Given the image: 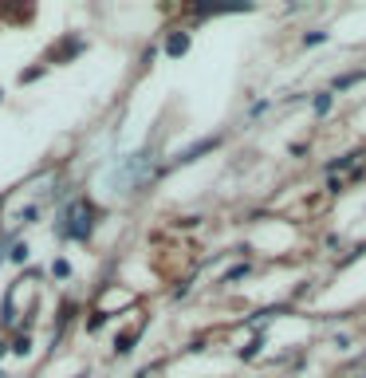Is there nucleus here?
<instances>
[{"label": "nucleus", "instance_id": "nucleus-8", "mask_svg": "<svg viewBox=\"0 0 366 378\" xmlns=\"http://www.w3.org/2000/svg\"><path fill=\"white\" fill-rule=\"evenodd\" d=\"M315 110H319V114H327V110H331V91H323V95H315Z\"/></svg>", "mask_w": 366, "mask_h": 378}, {"label": "nucleus", "instance_id": "nucleus-9", "mask_svg": "<svg viewBox=\"0 0 366 378\" xmlns=\"http://www.w3.org/2000/svg\"><path fill=\"white\" fill-rule=\"evenodd\" d=\"M8 257H12L16 264H24V260H28V244H12V252H8Z\"/></svg>", "mask_w": 366, "mask_h": 378}, {"label": "nucleus", "instance_id": "nucleus-7", "mask_svg": "<svg viewBox=\"0 0 366 378\" xmlns=\"http://www.w3.org/2000/svg\"><path fill=\"white\" fill-rule=\"evenodd\" d=\"M260 347H264V335H260V339H252V343H248V347H244V351H241V359H256V351H260Z\"/></svg>", "mask_w": 366, "mask_h": 378}, {"label": "nucleus", "instance_id": "nucleus-13", "mask_svg": "<svg viewBox=\"0 0 366 378\" xmlns=\"http://www.w3.org/2000/svg\"><path fill=\"white\" fill-rule=\"evenodd\" d=\"M16 354H28L32 351V339H28V335H20V339H16V347H12Z\"/></svg>", "mask_w": 366, "mask_h": 378}, {"label": "nucleus", "instance_id": "nucleus-6", "mask_svg": "<svg viewBox=\"0 0 366 378\" xmlns=\"http://www.w3.org/2000/svg\"><path fill=\"white\" fill-rule=\"evenodd\" d=\"M354 158H358V154H342V158H335L327 166V173H339V170H347V166H354Z\"/></svg>", "mask_w": 366, "mask_h": 378}, {"label": "nucleus", "instance_id": "nucleus-3", "mask_svg": "<svg viewBox=\"0 0 366 378\" xmlns=\"http://www.w3.org/2000/svg\"><path fill=\"white\" fill-rule=\"evenodd\" d=\"M197 16H225V12H248V4H197Z\"/></svg>", "mask_w": 366, "mask_h": 378}, {"label": "nucleus", "instance_id": "nucleus-14", "mask_svg": "<svg viewBox=\"0 0 366 378\" xmlns=\"http://www.w3.org/2000/svg\"><path fill=\"white\" fill-rule=\"evenodd\" d=\"M354 79H358V75H354V71H347V75H339V79H335V87H351Z\"/></svg>", "mask_w": 366, "mask_h": 378}, {"label": "nucleus", "instance_id": "nucleus-1", "mask_svg": "<svg viewBox=\"0 0 366 378\" xmlns=\"http://www.w3.org/2000/svg\"><path fill=\"white\" fill-rule=\"evenodd\" d=\"M55 232H60L63 241H87V237L95 232V209L87 205V201H75V205L63 213Z\"/></svg>", "mask_w": 366, "mask_h": 378}, {"label": "nucleus", "instance_id": "nucleus-5", "mask_svg": "<svg viewBox=\"0 0 366 378\" xmlns=\"http://www.w3.org/2000/svg\"><path fill=\"white\" fill-rule=\"evenodd\" d=\"M138 343V331H126V335H119V343H114V351L119 354H130V347Z\"/></svg>", "mask_w": 366, "mask_h": 378}, {"label": "nucleus", "instance_id": "nucleus-15", "mask_svg": "<svg viewBox=\"0 0 366 378\" xmlns=\"http://www.w3.org/2000/svg\"><path fill=\"white\" fill-rule=\"evenodd\" d=\"M244 272H248V264H236V268H232V272H229V276H225V280H241Z\"/></svg>", "mask_w": 366, "mask_h": 378}, {"label": "nucleus", "instance_id": "nucleus-2", "mask_svg": "<svg viewBox=\"0 0 366 378\" xmlns=\"http://www.w3.org/2000/svg\"><path fill=\"white\" fill-rule=\"evenodd\" d=\"M217 146H220V138H205V142H197V146L182 150V154H177V158H173V166H185V162L201 158V154H209V150H217Z\"/></svg>", "mask_w": 366, "mask_h": 378}, {"label": "nucleus", "instance_id": "nucleus-4", "mask_svg": "<svg viewBox=\"0 0 366 378\" xmlns=\"http://www.w3.org/2000/svg\"><path fill=\"white\" fill-rule=\"evenodd\" d=\"M189 51V32H170V40H166V55H185Z\"/></svg>", "mask_w": 366, "mask_h": 378}, {"label": "nucleus", "instance_id": "nucleus-11", "mask_svg": "<svg viewBox=\"0 0 366 378\" xmlns=\"http://www.w3.org/2000/svg\"><path fill=\"white\" fill-rule=\"evenodd\" d=\"M51 272L63 280V276H71V264H67V260H55V264H51Z\"/></svg>", "mask_w": 366, "mask_h": 378}, {"label": "nucleus", "instance_id": "nucleus-16", "mask_svg": "<svg viewBox=\"0 0 366 378\" xmlns=\"http://www.w3.org/2000/svg\"><path fill=\"white\" fill-rule=\"evenodd\" d=\"M4 248H8V237H4V241H0V260H4Z\"/></svg>", "mask_w": 366, "mask_h": 378}, {"label": "nucleus", "instance_id": "nucleus-12", "mask_svg": "<svg viewBox=\"0 0 366 378\" xmlns=\"http://www.w3.org/2000/svg\"><path fill=\"white\" fill-rule=\"evenodd\" d=\"M323 40H327V32H307L304 44H307V48H315V44H323Z\"/></svg>", "mask_w": 366, "mask_h": 378}, {"label": "nucleus", "instance_id": "nucleus-10", "mask_svg": "<svg viewBox=\"0 0 366 378\" xmlns=\"http://www.w3.org/2000/svg\"><path fill=\"white\" fill-rule=\"evenodd\" d=\"M36 213H40L36 205H28V209H20V217H16V221H20V225H32V221H36Z\"/></svg>", "mask_w": 366, "mask_h": 378}]
</instances>
